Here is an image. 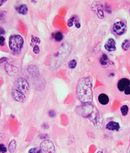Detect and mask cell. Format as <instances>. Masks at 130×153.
Listing matches in <instances>:
<instances>
[{
    "instance_id": "cell-1",
    "label": "cell",
    "mask_w": 130,
    "mask_h": 153,
    "mask_svg": "<svg viewBox=\"0 0 130 153\" xmlns=\"http://www.w3.org/2000/svg\"><path fill=\"white\" fill-rule=\"evenodd\" d=\"M92 80L91 77H84L78 82L76 87V96L82 103H91L92 101Z\"/></svg>"
},
{
    "instance_id": "cell-2",
    "label": "cell",
    "mask_w": 130,
    "mask_h": 153,
    "mask_svg": "<svg viewBox=\"0 0 130 153\" xmlns=\"http://www.w3.org/2000/svg\"><path fill=\"white\" fill-rule=\"evenodd\" d=\"M96 108L91 103H86L81 106L79 110V113L83 117L89 118L90 120L94 122L96 115Z\"/></svg>"
},
{
    "instance_id": "cell-3",
    "label": "cell",
    "mask_w": 130,
    "mask_h": 153,
    "mask_svg": "<svg viewBox=\"0 0 130 153\" xmlns=\"http://www.w3.org/2000/svg\"><path fill=\"white\" fill-rule=\"evenodd\" d=\"M24 40L19 35H13L10 37L9 41L10 49L12 51L18 52L20 50L24 44Z\"/></svg>"
},
{
    "instance_id": "cell-4",
    "label": "cell",
    "mask_w": 130,
    "mask_h": 153,
    "mask_svg": "<svg viewBox=\"0 0 130 153\" xmlns=\"http://www.w3.org/2000/svg\"><path fill=\"white\" fill-rule=\"evenodd\" d=\"M40 150L42 153H53L55 151V146L53 142L44 140L41 143Z\"/></svg>"
},
{
    "instance_id": "cell-5",
    "label": "cell",
    "mask_w": 130,
    "mask_h": 153,
    "mask_svg": "<svg viewBox=\"0 0 130 153\" xmlns=\"http://www.w3.org/2000/svg\"><path fill=\"white\" fill-rule=\"evenodd\" d=\"M17 87L19 91L23 94H26L29 90V86L28 81L24 78H19L17 80Z\"/></svg>"
},
{
    "instance_id": "cell-6",
    "label": "cell",
    "mask_w": 130,
    "mask_h": 153,
    "mask_svg": "<svg viewBox=\"0 0 130 153\" xmlns=\"http://www.w3.org/2000/svg\"><path fill=\"white\" fill-rule=\"evenodd\" d=\"M113 29L116 35H122L125 31L126 26L123 22H117L114 24Z\"/></svg>"
},
{
    "instance_id": "cell-7",
    "label": "cell",
    "mask_w": 130,
    "mask_h": 153,
    "mask_svg": "<svg viewBox=\"0 0 130 153\" xmlns=\"http://www.w3.org/2000/svg\"><path fill=\"white\" fill-rule=\"evenodd\" d=\"M130 86V80L128 79L123 78L118 81L117 85V88L119 92H124L127 87Z\"/></svg>"
},
{
    "instance_id": "cell-8",
    "label": "cell",
    "mask_w": 130,
    "mask_h": 153,
    "mask_svg": "<svg viewBox=\"0 0 130 153\" xmlns=\"http://www.w3.org/2000/svg\"><path fill=\"white\" fill-rule=\"evenodd\" d=\"M12 96L15 100L19 102H24L26 98L24 94L17 90H15L13 91Z\"/></svg>"
},
{
    "instance_id": "cell-9",
    "label": "cell",
    "mask_w": 130,
    "mask_h": 153,
    "mask_svg": "<svg viewBox=\"0 0 130 153\" xmlns=\"http://www.w3.org/2000/svg\"><path fill=\"white\" fill-rule=\"evenodd\" d=\"M104 48L107 51L109 52L114 51L116 50V42L114 39L110 38L108 41L104 45Z\"/></svg>"
},
{
    "instance_id": "cell-10",
    "label": "cell",
    "mask_w": 130,
    "mask_h": 153,
    "mask_svg": "<svg viewBox=\"0 0 130 153\" xmlns=\"http://www.w3.org/2000/svg\"><path fill=\"white\" fill-rule=\"evenodd\" d=\"M28 72L33 77L37 78L39 76L40 73L39 69L36 66L34 65H30L28 66Z\"/></svg>"
},
{
    "instance_id": "cell-11",
    "label": "cell",
    "mask_w": 130,
    "mask_h": 153,
    "mask_svg": "<svg viewBox=\"0 0 130 153\" xmlns=\"http://www.w3.org/2000/svg\"><path fill=\"white\" fill-rule=\"evenodd\" d=\"M99 102L103 105H106L110 102L109 97L105 93H101L98 97Z\"/></svg>"
},
{
    "instance_id": "cell-12",
    "label": "cell",
    "mask_w": 130,
    "mask_h": 153,
    "mask_svg": "<svg viewBox=\"0 0 130 153\" xmlns=\"http://www.w3.org/2000/svg\"><path fill=\"white\" fill-rule=\"evenodd\" d=\"M106 128L109 130L118 131L120 128V126L118 123L112 121L108 123L106 125Z\"/></svg>"
},
{
    "instance_id": "cell-13",
    "label": "cell",
    "mask_w": 130,
    "mask_h": 153,
    "mask_svg": "<svg viewBox=\"0 0 130 153\" xmlns=\"http://www.w3.org/2000/svg\"><path fill=\"white\" fill-rule=\"evenodd\" d=\"M6 71L10 76H14L15 74L17 73L16 68L9 64H7L6 66Z\"/></svg>"
},
{
    "instance_id": "cell-14",
    "label": "cell",
    "mask_w": 130,
    "mask_h": 153,
    "mask_svg": "<svg viewBox=\"0 0 130 153\" xmlns=\"http://www.w3.org/2000/svg\"><path fill=\"white\" fill-rule=\"evenodd\" d=\"M17 10L18 11V13L23 15L27 14L28 11V7L25 4H22L19 7L17 8Z\"/></svg>"
},
{
    "instance_id": "cell-15",
    "label": "cell",
    "mask_w": 130,
    "mask_h": 153,
    "mask_svg": "<svg viewBox=\"0 0 130 153\" xmlns=\"http://www.w3.org/2000/svg\"><path fill=\"white\" fill-rule=\"evenodd\" d=\"M16 146H17V143L15 140H12L10 143L8 145V150L10 152L13 153L15 150Z\"/></svg>"
},
{
    "instance_id": "cell-16",
    "label": "cell",
    "mask_w": 130,
    "mask_h": 153,
    "mask_svg": "<svg viewBox=\"0 0 130 153\" xmlns=\"http://www.w3.org/2000/svg\"><path fill=\"white\" fill-rule=\"evenodd\" d=\"M53 38L57 41H60L63 40V36L60 32H57L53 35Z\"/></svg>"
},
{
    "instance_id": "cell-17",
    "label": "cell",
    "mask_w": 130,
    "mask_h": 153,
    "mask_svg": "<svg viewBox=\"0 0 130 153\" xmlns=\"http://www.w3.org/2000/svg\"><path fill=\"white\" fill-rule=\"evenodd\" d=\"M130 45V42L129 41L128 39H125L122 42V44H121V48L122 49L124 50H128L129 48Z\"/></svg>"
},
{
    "instance_id": "cell-18",
    "label": "cell",
    "mask_w": 130,
    "mask_h": 153,
    "mask_svg": "<svg viewBox=\"0 0 130 153\" xmlns=\"http://www.w3.org/2000/svg\"><path fill=\"white\" fill-rule=\"evenodd\" d=\"M108 62V58L107 55L106 54H104L101 58L100 59V63L101 65H107Z\"/></svg>"
},
{
    "instance_id": "cell-19",
    "label": "cell",
    "mask_w": 130,
    "mask_h": 153,
    "mask_svg": "<svg viewBox=\"0 0 130 153\" xmlns=\"http://www.w3.org/2000/svg\"><path fill=\"white\" fill-rule=\"evenodd\" d=\"M121 111L122 115L124 116H125L128 113L129 111L128 106L126 105L122 106L121 108Z\"/></svg>"
},
{
    "instance_id": "cell-20",
    "label": "cell",
    "mask_w": 130,
    "mask_h": 153,
    "mask_svg": "<svg viewBox=\"0 0 130 153\" xmlns=\"http://www.w3.org/2000/svg\"><path fill=\"white\" fill-rule=\"evenodd\" d=\"M124 98L130 99V86L127 87L123 92Z\"/></svg>"
},
{
    "instance_id": "cell-21",
    "label": "cell",
    "mask_w": 130,
    "mask_h": 153,
    "mask_svg": "<svg viewBox=\"0 0 130 153\" xmlns=\"http://www.w3.org/2000/svg\"><path fill=\"white\" fill-rule=\"evenodd\" d=\"M76 65H77V62H76V61L75 60H71L69 64V67L72 69L75 68L76 66Z\"/></svg>"
},
{
    "instance_id": "cell-22",
    "label": "cell",
    "mask_w": 130,
    "mask_h": 153,
    "mask_svg": "<svg viewBox=\"0 0 130 153\" xmlns=\"http://www.w3.org/2000/svg\"><path fill=\"white\" fill-rule=\"evenodd\" d=\"M7 148L5 147L4 144H0V153H6L7 152Z\"/></svg>"
},
{
    "instance_id": "cell-23",
    "label": "cell",
    "mask_w": 130,
    "mask_h": 153,
    "mask_svg": "<svg viewBox=\"0 0 130 153\" xmlns=\"http://www.w3.org/2000/svg\"><path fill=\"white\" fill-rule=\"evenodd\" d=\"M31 42L34 44H39L40 43V40L38 37L35 36L32 38Z\"/></svg>"
},
{
    "instance_id": "cell-24",
    "label": "cell",
    "mask_w": 130,
    "mask_h": 153,
    "mask_svg": "<svg viewBox=\"0 0 130 153\" xmlns=\"http://www.w3.org/2000/svg\"><path fill=\"white\" fill-rule=\"evenodd\" d=\"M75 17H72V18H70L68 21V26L69 27H71L73 26L74 24V22L75 20Z\"/></svg>"
},
{
    "instance_id": "cell-25",
    "label": "cell",
    "mask_w": 130,
    "mask_h": 153,
    "mask_svg": "<svg viewBox=\"0 0 130 153\" xmlns=\"http://www.w3.org/2000/svg\"><path fill=\"white\" fill-rule=\"evenodd\" d=\"M33 52H34L35 54H39L40 52V48L38 45H35L33 48Z\"/></svg>"
},
{
    "instance_id": "cell-26",
    "label": "cell",
    "mask_w": 130,
    "mask_h": 153,
    "mask_svg": "<svg viewBox=\"0 0 130 153\" xmlns=\"http://www.w3.org/2000/svg\"><path fill=\"white\" fill-rule=\"evenodd\" d=\"M48 115L51 118H54L56 115V113L54 110H50L48 112Z\"/></svg>"
},
{
    "instance_id": "cell-27",
    "label": "cell",
    "mask_w": 130,
    "mask_h": 153,
    "mask_svg": "<svg viewBox=\"0 0 130 153\" xmlns=\"http://www.w3.org/2000/svg\"><path fill=\"white\" fill-rule=\"evenodd\" d=\"M6 14V11H3L0 12V20H2L4 19Z\"/></svg>"
},
{
    "instance_id": "cell-28",
    "label": "cell",
    "mask_w": 130,
    "mask_h": 153,
    "mask_svg": "<svg viewBox=\"0 0 130 153\" xmlns=\"http://www.w3.org/2000/svg\"><path fill=\"white\" fill-rule=\"evenodd\" d=\"M5 38L3 36H0V45L3 46L4 45Z\"/></svg>"
},
{
    "instance_id": "cell-29",
    "label": "cell",
    "mask_w": 130,
    "mask_h": 153,
    "mask_svg": "<svg viewBox=\"0 0 130 153\" xmlns=\"http://www.w3.org/2000/svg\"><path fill=\"white\" fill-rule=\"evenodd\" d=\"M37 151V148H34L31 149L29 151L28 153H36Z\"/></svg>"
},
{
    "instance_id": "cell-30",
    "label": "cell",
    "mask_w": 130,
    "mask_h": 153,
    "mask_svg": "<svg viewBox=\"0 0 130 153\" xmlns=\"http://www.w3.org/2000/svg\"><path fill=\"white\" fill-rule=\"evenodd\" d=\"M7 59L6 57H3L1 58L0 59V64L4 62L5 61H7Z\"/></svg>"
},
{
    "instance_id": "cell-31",
    "label": "cell",
    "mask_w": 130,
    "mask_h": 153,
    "mask_svg": "<svg viewBox=\"0 0 130 153\" xmlns=\"http://www.w3.org/2000/svg\"><path fill=\"white\" fill-rule=\"evenodd\" d=\"M5 33H6V31H5L4 29L1 27H0V35L4 34Z\"/></svg>"
},
{
    "instance_id": "cell-32",
    "label": "cell",
    "mask_w": 130,
    "mask_h": 153,
    "mask_svg": "<svg viewBox=\"0 0 130 153\" xmlns=\"http://www.w3.org/2000/svg\"><path fill=\"white\" fill-rule=\"evenodd\" d=\"M7 2V1H6V0H1L0 1V7L3 5Z\"/></svg>"
},
{
    "instance_id": "cell-33",
    "label": "cell",
    "mask_w": 130,
    "mask_h": 153,
    "mask_svg": "<svg viewBox=\"0 0 130 153\" xmlns=\"http://www.w3.org/2000/svg\"><path fill=\"white\" fill-rule=\"evenodd\" d=\"M42 127L43 128H44V129H47L48 128H49V126L48 125V124H46V123H44L43 124V125L42 126Z\"/></svg>"
},
{
    "instance_id": "cell-34",
    "label": "cell",
    "mask_w": 130,
    "mask_h": 153,
    "mask_svg": "<svg viewBox=\"0 0 130 153\" xmlns=\"http://www.w3.org/2000/svg\"><path fill=\"white\" fill-rule=\"evenodd\" d=\"M75 26L76 28H79L81 27V24H80V23H76V24H75Z\"/></svg>"
},
{
    "instance_id": "cell-35",
    "label": "cell",
    "mask_w": 130,
    "mask_h": 153,
    "mask_svg": "<svg viewBox=\"0 0 130 153\" xmlns=\"http://www.w3.org/2000/svg\"><path fill=\"white\" fill-rule=\"evenodd\" d=\"M101 153V152H98V153Z\"/></svg>"
},
{
    "instance_id": "cell-36",
    "label": "cell",
    "mask_w": 130,
    "mask_h": 153,
    "mask_svg": "<svg viewBox=\"0 0 130 153\" xmlns=\"http://www.w3.org/2000/svg\"></svg>"
}]
</instances>
